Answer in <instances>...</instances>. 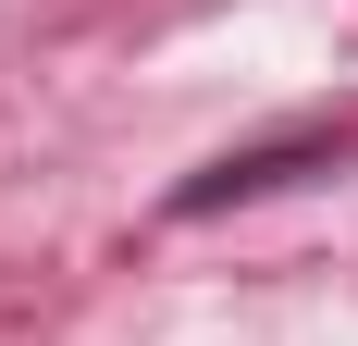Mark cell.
Masks as SVG:
<instances>
[{
    "instance_id": "cell-1",
    "label": "cell",
    "mask_w": 358,
    "mask_h": 346,
    "mask_svg": "<svg viewBox=\"0 0 358 346\" xmlns=\"http://www.w3.org/2000/svg\"><path fill=\"white\" fill-rule=\"evenodd\" d=\"M309 161H346V137H272V148H222L210 173H185L173 186V223H210V210H235V198H272V186H296Z\"/></svg>"
}]
</instances>
